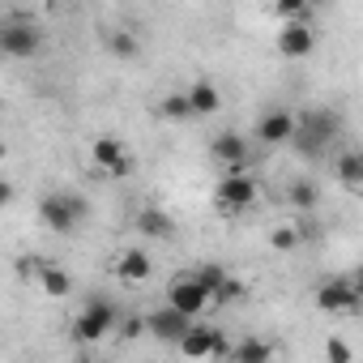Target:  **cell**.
<instances>
[{
  "label": "cell",
  "instance_id": "1",
  "mask_svg": "<svg viewBox=\"0 0 363 363\" xmlns=\"http://www.w3.org/2000/svg\"><path fill=\"white\" fill-rule=\"evenodd\" d=\"M337 124H342L337 111H329V107H308V111L295 116V128H291V141H286V145H295L299 158H325L329 145L337 141Z\"/></svg>",
  "mask_w": 363,
  "mask_h": 363
},
{
  "label": "cell",
  "instance_id": "2",
  "mask_svg": "<svg viewBox=\"0 0 363 363\" xmlns=\"http://www.w3.org/2000/svg\"><path fill=\"white\" fill-rule=\"evenodd\" d=\"M39 218H43L48 231H56V235H73V231L90 218V201H86L82 193L60 189V193H48V197L39 201Z\"/></svg>",
  "mask_w": 363,
  "mask_h": 363
},
{
  "label": "cell",
  "instance_id": "3",
  "mask_svg": "<svg viewBox=\"0 0 363 363\" xmlns=\"http://www.w3.org/2000/svg\"><path fill=\"white\" fill-rule=\"evenodd\" d=\"M43 52V26L26 18H5L0 22V56L9 60H35Z\"/></svg>",
  "mask_w": 363,
  "mask_h": 363
},
{
  "label": "cell",
  "instance_id": "4",
  "mask_svg": "<svg viewBox=\"0 0 363 363\" xmlns=\"http://www.w3.org/2000/svg\"><path fill=\"white\" fill-rule=\"evenodd\" d=\"M111 329H120V308H116L107 295H90V299L82 303L77 320H73V333H77L82 342H103Z\"/></svg>",
  "mask_w": 363,
  "mask_h": 363
},
{
  "label": "cell",
  "instance_id": "5",
  "mask_svg": "<svg viewBox=\"0 0 363 363\" xmlns=\"http://www.w3.org/2000/svg\"><path fill=\"white\" fill-rule=\"evenodd\" d=\"M257 179L248 175V167H235V171H227L218 184H214V201H218V210L223 214H235V210H248L252 201H257Z\"/></svg>",
  "mask_w": 363,
  "mask_h": 363
},
{
  "label": "cell",
  "instance_id": "6",
  "mask_svg": "<svg viewBox=\"0 0 363 363\" xmlns=\"http://www.w3.org/2000/svg\"><path fill=\"white\" fill-rule=\"evenodd\" d=\"M359 299H363L359 274H350V278H329V282L316 286V308H320V312H346V316H354V312H359Z\"/></svg>",
  "mask_w": 363,
  "mask_h": 363
},
{
  "label": "cell",
  "instance_id": "7",
  "mask_svg": "<svg viewBox=\"0 0 363 363\" xmlns=\"http://www.w3.org/2000/svg\"><path fill=\"white\" fill-rule=\"evenodd\" d=\"M167 303L197 320V316L210 308V291H206V282H201L197 274H179V278H171V286H167Z\"/></svg>",
  "mask_w": 363,
  "mask_h": 363
},
{
  "label": "cell",
  "instance_id": "8",
  "mask_svg": "<svg viewBox=\"0 0 363 363\" xmlns=\"http://www.w3.org/2000/svg\"><path fill=\"white\" fill-rule=\"evenodd\" d=\"M175 350L179 354H189V359H227V342H223V333L214 329V325H189V333L175 342Z\"/></svg>",
  "mask_w": 363,
  "mask_h": 363
},
{
  "label": "cell",
  "instance_id": "9",
  "mask_svg": "<svg viewBox=\"0 0 363 363\" xmlns=\"http://www.w3.org/2000/svg\"><path fill=\"white\" fill-rule=\"evenodd\" d=\"M210 158H214L218 167L235 171V167H248V162H252V145H248V137H244V133L223 128V133L210 141Z\"/></svg>",
  "mask_w": 363,
  "mask_h": 363
},
{
  "label": "cell",
  "instance_id": "10",
  "mask_svg": "<svg viewBox=\"0 0 363 363\" xmlns=\"http://www.w3.org/2000/svg\"><path fill=\"white\" fill-rule=\"evenodd\" d=\"M189 325H193V316H184V312H179V308H154L150 316H145V333H154L158 342H179V337H184L189 333Z\"/></svg>",
  "mask_w": 363,
  "mask_h": 363
},
{
  "label": "cell",
  "instance_id": "11",
  "mask_svg": "<svg viewBox=\"0 0 363 363\" xmlns=\"http://www.w3.org/2000/svg\"><path fill=\"white\" fill-rule=\"evenodd\" d=\"M291 128H295V111L269 107V111L257 120V141H261V145H286V141H291Z\"/></svg>",
  "mask_w": 363,
  "mask_h": 363
},
{
  "label": "cell",
  "instance_id": "12",
  "mask_svg": "<svg viewBox=\"0 0 363 363\" xmlns=\"http://www.w3.org/2000/svg\"><path fill=\"white\" fill-rule=\"evenodd\" d=\"M312 48H316V35H312L308 22H286V26H282V35H278V56L303 60V56H312Z\"/></svg>",
  "mask_w": 363,
  "mask_h": 363
},
{
  "label": "cell",
  "instance_id": "13",
  "mask_svg": "<svg viewBox=\"0 0 363 363\" xmlns=\"http://www.w3.org/2000/svg\"><path fill=\"white\" fill-rule=\"evenodd\" d=\"M333 175H337V184L346 193H359L363 189V158H359V150H342L333 158Z\"/></svg>",
  "mask_w": 363,
  "mask_h": 363
},
{
  "label": "cell",
  "instance_id": "14",
  "mask_svg": "<svg viewBox=\"0 0 363 363\" xmlns=\"http://www.w3.org/2000/svg\"><path fill=\"white\" fill-rule=\"evenodd\" d=\"M137 231H141L145 240H171V235H175V218H171L167 210H158V206H145V210L137 214Z\"/></svg>",
  "mask_w": 363,
  "mask_h": 363
},
{
  "label": "cell",
  "instance_id": "15",
  "mask_svg": "<svg viewBox=\"0 0 363 363\" xmlns=\"http://www.w3.org/2000/svg\"><path fill=\"white\" fill-rule=\"evenodd\" d=\"M116 274H120L124 282H145V278L154 274V261H150L145 248H124L120 261H116Z\"/></svg>",
  "mask_w": 363,
  "mask_h": 363
},
{
  "label": "cell",
  "instance_id": "16",
  "mask_svg": "<svg viewBox=\"0 0 363 363\" xmlns=\"http://www.w3.org/2000/svg\"><path fill=\"white\" fill-rule=\"evenodd\" d=\"M184 94H189L193 116H214V111L223 107V94H218V86H214V82H193Z\"/></svg>",
  "mask_w": 363,
  "mask_h": 363
},
{
  "label": "cell",
  "instance_id": "17",
  "mask_svg": "<svg viewBox=\"0 0 363 363\" xmlns=\"http://www.w3.org/2000/svg\"><path fill=\"white\" fill-rule=\"evenodd\" d=\"M124 154H128V145H124L120 137H94V141H90V162L103 167V171H111Z\"/></svg>",
  "mask_w": 363,
  "mask_h": 363
},
{
  "label": "cell",
  "instance_id": "18",
  "mask_svg": "<svg viewBox=\"0 0 363 363\" xmlns=\"http://www.w3.org/2000/svg\"><path fill=\"white\" fill-rule=\"evenodd\" d=\"M35 282H39V286H43V295H52V299H65V295L73 291V278H69L60 265H52V261H43V265H39Z\"/></svg>",
  "mask_w": 363,
  "mask_h": 363
},
{
  "label": "cell",
  "instance_id": "19",
  "mask_svg": "<svg viewBox=\"0 0 363 363\" xmlns=\"http://www.w3.org/2000/svg\"><path fill=\"white\" fill-rule=\"evenodd\" d=\"M227 359H235V363H265V359H274V346L261 342V337H244V342L227 346Z\"/></svg>",
  "mask_w": 363,
  "mask_h": 363
},
{
  "label": "cell",
  "instance_id": "20",
  "mask_svg": "<svg viewBox=\"0 0 363 363\" xmlns=\"http://www.w3.org/2000/svg\"><path fill=\"white\" fill-rule=\"evenodd\" d=\"M286 201H291V210H299V214H312V210L320 206V189L312 184V179H295V184L286 189Z\"/></svg>",
  "mask_w": 363,
  "mask_h": 363
},
{
  "label": "cell",
  "instance_id": "21",
  "mask_svg": "<svg viewBox=\"0 0 363 363\" xmlns=\"http://www.w3.org/2000/svg\"><path fill=\"white\" fill-rule=\"evenodd\" d=\"M158 116H162V120H171V124H184V120H193L189 94H184V90H171V94H162V103H158Z\"/></svg>",
  "mask_w": 363,
  "mask_h": 363
},
{
  "label": "cell",
  "instance_id": "22",
  "mask_svg": "<svg viewBox=\"0 0 363 363\" xmlns=\"http://www.w3.org/2000/svg\"><path fill=\"white\" fill-rule=\"evenodd\" d=\"M107 48H111L116 60H137V56H141V39H137L133 30H111V35H107Z\"/></svg>",
  "mask_w": 363,
  "mask_h": 363
},
{
  "label": "cell",
  "instance_id": "23",
  "mask_svg": "<svg viewBox=\"0 0 363 363\" xmlns=\"http://www.w3.org/2000/svg\"><path fill=\"white\" fill-rule=\"evenodd\" d=\"M274 13L282 22H308L312 18V0H274Z\"/></svg>",
  "mask_w": 363,
  "mask_h": 363
},
{
  "label": "cell",
  "instance_id": "24",
  "mask_svg": "<svg viewBox=\"0 0 363 363\" xmlns=\"http://www.w3.org/2000/svg\"><path fill=\"white\" fill-rule=\"evenodd\" d=\"M299 244H303V231L299 227H274L269 231V248L274 252H295Z\"/></svg>",
  "mask_w": 363,
  "mask_h": 363
},
{
  "label": "cell",
  "instance_id": "25",
  "mask_svg": "<svg viewBox=\"0 0 363 363\" xmlns=\"http://www.w3.org/2000/svg\"><path fill=\"white\" fill-rule=\"evenodd\" d=\"M235 299H244V282H235L231 274L223 278V286L210 295V303H235Z\"/></svg>",
  "mask_w": 363,
  "mask_h": 363
},
{
  "label": "cell",
  "instance_id": "26",
  "mask_svg": "<svg viewBox=\"0 0 363 363\" xmlns=\"http://www.w3.org/2000/svg\"><path fill=\"white\" fill-rule=\"evenodd\" d=\"M197 278H201V282H206V291L214 295V291L223 286V278H227V269H223V265H214V261H206V265L197 269Z\"/></svg>",
  "mask_w": 363,
  "mask_h": 363
},
{
  "label": "cell",
  "instance_id": "27",
  "mask_svg": "<svg viewBox=\"0 0 363 363\" xmlns=\"http://www.w3.org/2000/svg\"><path fill=\"white\" fill-rule=\"evenodd\" d=\"M39 265H43V257H18V261H13V274H18L22 282H35Z\"/></svg>",
  "mask_w": 363,
  "mask_h": 363
},
{
  "label": "cell",
  "instance_id": "28",
  "mask_svg": "<svg viewBox=\"0 0 363 363\" xmlns=\"http://www.w3.org/2000/svg\"><path fill=\"white\" fill-rule=\"evenodd\" d=\"M325 354H329L333 363H350V359H354V350H350V346H346L342 337H329V346H325Z\"/></svg>",
  "mask_w": 363,
  "mask_h": 363
},
{
  "label": "cell",
  "instance_id": "29",
  "mask_svg": "<svg viewBox=\"0 0 363 363\" xmlns=\"http://www.w3.org/2000/svg\"><path fill=\"white\" fill-rule=\"evenodd\" d=\"M120 333H124V337H141V333H145V316H128Z\"/></svg>",
  "mask_w": 363,
  "mask_h": 363
},
{
  "label": "cell",
  "instance_id": "30",
  "mask_svg": "<svg viewBox=\"0 0 363 363\" xmlns=\"http://www.w3.org/2000/svg\"><path fill=\"white\" fill-rule=\"evenodd\" d=\"M13 197H18V189L9 184V179H0V210H5V206H9Z\"/></svg>",
  "mask_w": 363,
  "mask_h": 363
},
{
  "label": "cell",
  "instance_id": "31",
  "mask_svg": "<svg viewBox=\"0 0 363 363\" xmlns=\"http://www.w3.org/2000/svg\"><path fill=\"white\" fill-rule=\"evenodd\" d=\"M107 175H133V154H124V158H120V162H116Z\"/></svg>",
  "mask_w": 363,
  "mask_h": 363
},
{
  "label": "cell",
  "instance_id": "32",
  "mask_svg": "<svg viewBox=\"0 0 363 363\" xmlns=\"http://www.w3.org/2000/svg\"><path fill=\"white\" fill-rule=\"evenodd\" d=\"M5 154H9V145H5V141H0V162H5Z\"/></svg>",
  "mask_w": 363,
  "mask_h": 363
},
{
  "label": "cell",
  "instance_id": "33",
  "mask_svg": "<svg viewBox=\"0 0 363 363\" xmlns=\"http://www.w3.org/2000/svg\"><path fill=\"white\" fill-rule=\"evenodd\" d=\"M13 5H30V0H13Z\"/></svg>",
  "mask_w": 363,
  "mask_h": 363
},
{
  "label": "cell",
  "instance_id": "34",
  "mask_svg": "<svg viewBox=\"0 0 363 363\" xmlns=\"http://www.w3.org/2000/svg\"><path fill=\"white\" fill-rule=\"evenodd\" d=\"M0 107H5V103H0Z\"/></svg>",
  "mask_w": 363,
  "mask_h": 363
}]
</instances>
